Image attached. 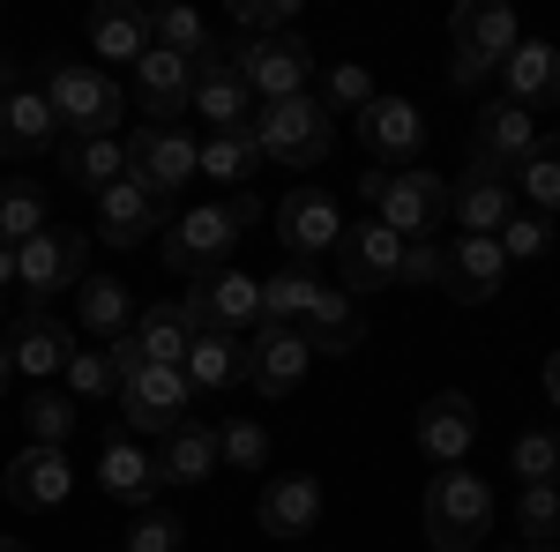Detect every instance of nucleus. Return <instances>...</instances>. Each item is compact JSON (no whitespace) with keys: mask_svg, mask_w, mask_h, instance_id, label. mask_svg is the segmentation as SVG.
Segmentation results:
<instances>
[{"mask_svg":"<svg viewBox=\"0 0 560 552\" xmlns=\"http://www.w3.org/2000/svg\"><path fill=\"white\" fill-rule=\"evenodd\" d=\"M38 90H45V105H52V120L68 128V142H113V134H120L128 97H120V83H113L105 68H90V60H52Z\"/></svg>","mask_w":560,"mask_h":552,"instance_id":"f257e3e1","label":"nucleus"},{"mask_svg":"<svg viewBox=\"0 0 560 552\" xmlns=\"http://www.w3.org/2000/svg\"><path fill=\"white\" fill-rule=\"evenodd\" d=\"M419 522H427V538L441 552H471L486 530H493V493H486V478L478 470H433L427 478V501H419Z\"/></svg>","mask_w":560,"mask_h":552,"instance_id":"f03ea898","label":"nucleus"},{"mask_svg":"<svg viewBox=\"0 0 560 552\" xmlns=\"http://www.w3.org/2000/svg\"><path fill=\"white\" fill-rule=\"evenodd\" d=\"M448 38H456V68H448V83L478 90L486 75H501V60L523 45V31H516V8H509V0H464V8L448 15Z\"/></svg>","mask_w":560,"mask_h":552,"instance_id":"7ed1b4c3","label":"nucleus"},{"mask_svg":"<svg viewBox=\"0 0 560 552\" xmlns=\"http://www.w3.org/2000/svg\"><path fill=\"white\" fill-rule=\"evenodd\" d=\"M255 142H261V157L269 165H322L329 150H337V113L306 90V97H284V105H261L255 113Z\"/></svg>","mask_w":560,"mask_h":552,"instance_id":"20e7f679","label":"nucleus"},{"mask_svg":"<svg viewBox=\"0 0 560 552\" xmlns=\"http://www.w3.org/2000/svg\"><path fill=\"white\" fill-rule=\"evenodd\" d=\"M366 202L396 239H433V224L448 216V179L441 172H366L359 179Z\"/></svg>","mask_w":560,"mask_h":552,"instance_id":"39448f33","label":"nucleus"},{"mask_svg":"<svg viewBox=\"0 0 560 552\" xmlns=\"http://www.w3.org/2000/svg\"><path fill=\"white\" fill-rule=\"evenodd\" d=\"M83 261H90V239H83V232L45 224L31 247H15V284H23V306H31V314H52V298L83 284Z\"/></svg>","mask_w":560,"mask_h":552,"instance_id":"423d86ee","label":"nucleus"},{"mask_svg":"<svg viewBox=\"0 0 560 552\" xmlns=\"http://www.w3.org/2000/svg\"><path fill=\"white\" fill-rule=\"evenodd\" d=\"M306 75H314V52L306 38H240V83L255 105H284V97H306Z\"/></svg>","mask_w":560,"mask_h":552,"instance_id":"0eeeda50","label":"nucleus"},{"mask_svg":"<svg viewBox=\"0 0 560 552\" xmlns=\"http://www.w3.org/2000/svg\"><path fill=\"white\" fill-rule=\"evenodd\" d=\"M120 142H128V179L150 187V195L173 210V195L195 179V134L187 128H150V120H142V128L120 134Z\"/></svg>","mask_w":560,"mask_h":552,"instance_id":"6e6552de","label":"nucleus"},{"mask_svg":"<svg viewBox=\"0 0 560 552\" xmlns=\"http://www.w3.org/2000/svg\"><path fill=\"white\" fill-rule=\"evenodd\" d=\"M232 247H240V224L224 216V202H202V210H179V224L165 232V269L210 277V269H232Z\"/></svg>","mask_w":560,"mask_h":552,"instance_id":"1a4fd4ad","label":"nucleus"},{"mask_svg":"<svg viewBox=\"0 0 560 552\" xmlns=\"http://www.w3.org/2000/svg\"><path fill=\"white\" fill-rule=\"evenodd\" d=\"M179 314H187L195 329H224V337L261 329V284L247 277V269H210V277H195V284H187Z\"/></svg>","mask_w":560,"mask_h":552,"instance_id":"9d476101","label":"nucleus"},{"mask_svg":"<svg viewBox=\"0 0 560 552\" xmlns=\"http://www.w3.org/2000/svg\"><path fill=\"white\" fill-rule=\"evenodd\" d=\"M337 277H345V292H388V284L404 277V239L388 232L382 216L345 224V239H337Z\"/></svg>","mask_w":560,"mask_h":552,"instance_id":"9b49d317","label":"nucleus"},{"mask_svg":"<svg viewBox=\"0 0 560 552\" xmlns=\"http://www.w3.org/2000/svg\"><path fill=\"white\" fill-rule=\"evenodd\" d=\"M411 441H419V456H427L433 470H456L464 456H471V441H478L471 396H456V388L427 396V403H419V419H411Z\"/></svg>","mask_w":560,"mask_h":552,"instance_id":"f8f14e48","label":"nucleus"},{"mask_svg":"<svg viewBox=\"0 0 560 552\" xmlns=\"http://www.w3.org/2000/svg\"><path fill=\"white\" fill-rule=\"evenodd\" d=\"M337 239H345V210H337V195L329 187H292L284 202H277V247H292V255H337Z\"/></svg>","mask_w":560,"mask_h":552,"instance_id":"ddd939ff","label":"nucleus"},{"mask_svg":"<svg viewBox=\"0 0 560 552\" xmlns=\"http://www.w3.org/2000/svg\"><path fill=\"white\" fill-rule=\"evenodd\" d=\"M530 150H538V120H530L523 105H509V97L478 105V120H471V165L478 172H501V179H509Z\"/></svg>","mask_w":560,"mask_h":552,"instance_id":"4468645a","label":"nucleus"},{"mask_svg":"<svg viewBox=\"0 0 560 552\" xmlns=\"http://www.w3.org/2000/svg\"><path fill=\"white\" fill-rule=\"evenodd\" d=\"M0 493L23 515H45L75 493V470H68V448H15L8 470H0Z\"/></svg>","mask_w":560,"mask_h":552,"instance_id":"2eb2a0df","label":"nucleus"},{"mask_svg":"<svg viewBox=\"0 0 560 552\" xmlns=\"http://www.w3.org/2000/svg\"><path fill=\"white\" fill-rule=\"evenodd\" d=\"M135 105L150 113V128H179V113L195 105V60L150 45V52L135 60Z\"/></svg>","mask_w":560,"mask_h":552,"instance_id":"dca6fc26","label":"nucleus"},{"mask_svg":"<svg viewBox=\"0 0 560 552\" xmlns=\"http://www.w3.org/2000/svg\"><path fill=\"white\" fill-rule=\"evenodd\" d=\"M187 403H195V388L179 366H142L128 388H120V411H128L135 433H173L187 419Z\"/></svg>","mask_w":560,"mask_h":552,"instance_id":"f3484780","label":"nucleus"},{"mask_svg":"<svg viewBox=\"0 0 560 552\" xmlns=\"http://www.w3.org/2000/svg\"><path fill=\"white\" fill-rule=\"evenodd\" d=\"M306 366H314V351H306L300 329H269V321L255 329V343H247V388L255 396H269V403L292 396L306 381Z\"/></svg>","mask_w":560,"mask_h":552,"instance_id":"a211bd4d","label":"nucleus"},{"mask_svg":"<svg viewBox=\"0 0 560 552\" xmlns=\"http://www.w3.org/2000/svg\"><path fill=\"white\" fill-rule=\"evenodd\" d=\"M501 277H509V255H501V239H448V255H441V292L456 298V306H486V298L501 292Z\"/></svg>","mask_w":560,"mask_h":552,"instance_id":"6ab92c4d","label":"nucleus"},{"mask_svg":"<svg viewBox=\"0 0 560 552\" xmlns=\"http://www.w3.org/2000/svg\"><path fill=\"white\" fill-rule=\"evenodd\" d=\"M419 142H427V120H419V105H404V97H374V105L359 113V150L382 157V172H396L404 157H419Z\"/></svg>","mask_w":560,"mask_h":552,"instance_id":"aec40b11","label":"nucleus"},{"mask_svg":"<svg viewBox=\"0 0 560 552\" xmlns=\"http://www.w3.org/2000/svg\"><path fill=\"white\" fill-rule=\"evenodd\" d=\"M516 210H523V202H516V187H509L501 172H478L471 165L456 187H448V216H456L471 239H501V224H509Z\"/></svg>","mask_w":560,"mask_h":552,"instance_id":"412c9836","label":"nucleus"},{"mask_svg":"<svg viewBox=\"0 0 560 552\" xmlns=\"http://www.w3.org/2000/svg\"><path fill=\"white\" fill-rule=\"evenodd\" d=\"M8 359H15V374H31V381H52V374H68V359H75V329H60L52 314H15V329H8Z\"/></svg>","mask_w":560,"mask_h":552,"instance_id":"4be33fe9","label":"nucleus"},{"mask_svg":"<svg viewBox=\"0 0 560 552\" xmlns=\"http://www.w3.org/2000/svg\"><path fill=\"white\" fill-rule=\"evenodd\" d=\"M52 142H60V120H52L45 90L31 83L0 90V157H45Z\"/></svg>","mask_w":560,"mask_h":552,"instance_id":"5701e85b","label":"nucleus"},{"mask_svg":"<svg viewBox=\"0 0 560 552\" xmlns=\"http://www.w3.org/2000/svg\"><path fill=\"white\" fill-rule=\"evenodd\" d=\"M255 515H261V530H269V538H306V530L322 522V478H306V470L269 478V485H261V501H255Z\"/></svg>","mask_w":560,"mask_h":552,"instance_id":"b1692460","label":"nucleus"},{"mask_svg":"<svg viewBox=\"0 0 560 552\" xmlns=\"http://www.w3.org/2000/svg\"><path fill=\"white\" fill-rule=\"evenodd\" d=\"M158 224H165V202H158L150 187H135V179H113V187L97 195V239H113V247L150 239Z\"/></svg>","mask_w":560,"mask_h":552,"instance_id":"393cba45","label":"nucleus"},{"mask_svg":"<svg viewBox=\"0 0 560 552\" xmlns=\"http://www.w3.org/2000/svg\"><path fill=\"white\" fill-rule=\"evenodd\" d=\"M501 83H509V105H560V45L523 38L509 60H501Z\"/></svg>","mask_w":560,"mask_h":552,"instance_id":"a878e982","label":"nucleus"},{"mask_svg":"<svg viewBox=\"0 0 560 552\" xmlns=\"http://www.w3.org/2000/svg\"><path fill=\"white\" fill-rule=\"evenodd\" d=\"M202 478H217V425L179 419L158 448V485H202Z\"/></svg>","mask_w":560,"mask_h":552,"instance_id":"bb28decb","label":"nucleus"},{"mask_svg":"<svg viewBox=\"0 0 560 552\" xmlns=\"http://www.w3.org/2000/svg\"><path fill=\"white\" fill-rule=\"evenodd\" d=\"M179 374H187L195 396H217V388L247 381V351H240V337H224V329H195L187 359H179Z\"/></svg>","mask_w":560,"mask_h":552,"instance_id":"cd10ccee","label":"nucleus"},{"mask_svg":"<svg viewBox=\"0 0 560 552\" xmlns=\"http://www.w3.org/2000/svg\"><path fill=\"white\" fill-rule=\"evenodd\" d=\"M97 485H105L120 508H150V501H158V456H142L135 441H105V456H97Z\"/></svg>","mask_w":560,"mask_h":552,"instance_id":"c85d7f7f","label":"nucleus"},{"mask_svg":"<svg viewBox=\"0 0 560 552\" xmlns=\"http://www.w3.org/2000/svg\"><path fill=\"white\" fill-rule=\"evenodd\" d=\"M187 113H202V128L210 134H232V128H255V97L240 83V68H210V75H195V105Z\"/></svg>","mask_w":560,"mask_h":552,"instance_id":"c756f323","label":"nucleus"},{"mask_svg":"<svg viewBox=\"0 0 560 552\" xmlns=\"http://www.w3.org/2000/svg\"><path fill=\"white\" fill-rule=\"evenodd\" d=\"M300 337H306L314 359H345V351L366 343V321H359V306H351L345 292H322V298H314V314L300 321Z\"/></svg>","mask_w":560,"mask_h":552,"instance_id":"7c9ffc66","label":"nucleus"},{"mask_svg":"<svg viewBox=\"0 0 560 552\" xmlns=\"http://www.w3.org/2000/svg\"><path fill=\"white\" fill-rule=\"evenodd\" d=\"M90 45H97V60H142L150 52V15L128 8V0H105V8H90Z\"/></svg>","mask_w":560,"mask_h":552,"instance_id":"2f4dec72","label":"nucleus"},{"mask_svg":"<svg viewBox=\"0 0 560 552\" xmlns=\"http://www.w3.org/2000/svg\"><path fill=\"white\" fill-rule=\"evenodd\" d=\"M135 343H142V359H150V366H179V359H187V343H195V321L179 314V298H158V306H142V314H135Z\"/></svg>","mask_w":560,"mask_h":552,"instance_id":"473e14b6","label":"nucleus"},{"mask_svg":"<svg viewBox=\"0 0 560 552\" xmlns=\"http://www.w3.org/2000/svg\"><path fill=\"white\" fill-rule=\"evenodd\" d=\"M75 321H83L90 337L120 343V329L135 321V292L120 284V277H83V284H75Z\"/></svg>","mask_w":560,"mask_h":552,"instance_id":"72a5a7b5","label":"nucleus"},{"mask_svg":"<svg viewBox=\"0 0 560 552\" xmlns=\"http://www.w3.org/2000/svg\"><path fill=\"white\" fill-rule=\"evenodd\" d=\"M60 172H68V187L105 195L113 179H128V142L120 134L113 142H60Z\"/></svg>","mask_w":560,"mask_h":552,"instance_id":"f704fd0d","label":"nucleus"},{"mask_svg":"<svg viewBox=\"0 0 560 552\" xmlns=\"http://www.w3.org/2000/svg\"><path fill=\"white\" fill-rule=\"evenodd\" d=\"M255 165H261L255 128H232V134H210V142H195V172H202V179H224L232 195H240V179H255Z\"/></svg>","mask_w":560,"mask_h":552,"instance_id":"c9c22d12","label":"nucleus"},{"mask_svg":"<svg viewBox=\"0 0 560 552\" xmlns=\"http://www.w3.org/2000/svg\"><path fill=\"white\" fill-rule=\"evenodd\" d=\"M45 224H52V202L38 179H0V247H31Z\"/></svg>","mask_w":560,"mask_h":552,"instance_id":"e433bc0d","label":"nucleus"},{"mask_svg":"<svg viewBox=\"0 0 560 552\" xmlns=\"http://www.w3.org/2000/svg\"><path fill=\"white\" fill-rule=\"evenodd\" d=\"M509 187H516V195H523L538 216L560 210V134H538V150H530V157L509 172Z\"/></svg>","mask_w":560,"mask_h":552,"instance_id":"4c0bfd02","label":"nucleus"},{"mask_svg":"<svg viewBox=\"0 0 560 552\" xmlns=\"http://www.w3.org/2000/svg\"><path fill=\"white\" fill-rule=\"evenodd\" d=\"M322 292H329V284H314L306 269H284V277H269V284H261V321H269V329H300Z\"/></svg>","mask_w":560,"mask_h":552,"instance_id":"58836bf2","label":"nucleus"},{"mask_svg":"<svg viewBox=\"0 0 560 552\" xmlns=\"http://www.w3.org/2000/svg\"><path fill=\"white\" fill-rule=\"evenodd\" d=\"M150 15V45L158 52H179V60H195L202 45H210V23L187 8V0H165V8H142Z\"/></svg>","mask_w":560,"mask_h":552,"instance_id":"ea45409f","label":"nucleus"},{"mask_svg":"<svg viewBox=\"0 0 560 552\" xmlns=\"http://www.w3.org/2000/svg\"><path fill=\"white\" fill-rule=\"evenodd\" d=\"M23 425H31V448H68V433H75V396H68V388H31V396H23Z\"/></svg>","mask_w":560,"mask_h":552,"instance_id":"a19ab883","label":"nucleus"},{"mask_svg":"<svg viewBox=\"0 0 560 552\" xmlns=\"http://www.w3.org/2000/svg\"><path fill=\"white\" fill-rule=\"evenodd\" d=\"M509 463H516L523 485H560V433H553V425H530V433H516Z\"/></svg>","mask_w":560,"mask_h":552,"instance_id":"79ce46f5","label":"nucleus"},{"mask_svg":"<svg viewBox=\"0 0 560 552\" xmlns=\"http://www.w3.org/2000/svg\"><path fill=\"white\" fill-rule=\"evenodd\" d=\"M60 381L75 403H105V396H120V366H113V351H75Z\"/></svg>","mask_w":560,"mask_h":552,"instance_id":"37998d69","label":"nucleus"},{"mask_svg":"<svg viewBox=\"0 0 560 552\" xmlns=\"http://www.w3.org/2000/svg\"><path fill=\"white\" fill-rule=\"evenodd\" d=\"M217 463H232V470H261V463H269V425H261V419H232V425H217Z\"/></svg>","mask_w":560,"mask_h":552,"instance_id":"c03bdc74","label":"nucleus"},{"mask_svg":"<svg viewBox=\"0 0 560 552\" xmlns=\"http://www.w3.org/2000/svg\"><path fill=\"white\" fill-rule=\"evenodd\" d=\"M224 15H232V38H240V31H247V38H284V23L300 15V0H232Z\"/></svg>","mask_w":560,"mask_h":552,"instance_id":"a18cd8bd","label":"nucleus"},{"mask_svg":"<svg viewBox=\"0 0 560 552\" xmlns=\"http://www.w3.org/2000/svg\"><path fill=\"white\" fill-rule=\"evenodd\" d=\"M382 90H374V75H366V60H337L329 68V90H322V105L329 113H366Z\"/></svg>","mask_w":560,"mask_h":552,"instance_id":"49530a36","label":"nucleus"},{"mask_svg":"<svg viewBox=\"0 0 560 552\" xmlns=\"http://www.w3.org/2000/svg\"><path fill=\"white\" fill-rule=\"evenodd\" d=\"M546 247H553V216L516 210L509 224H501V255H509V261H538Z\"/></svg>","mask_w":560,"mask_h":552,"instance_id":"de8ad7c7","label":"nucleus"},{"mask_svg":"<svg viewBox=\"0 0 560 552\" xmlns=\"http://www.w3.org/2000/svg\"><path fill=\"white\" fill-rule=\"evenodd\" d=\"M179 538H187V522H179V515H165V508H142L120 552H179Z\"/></svg>","mask_w":560,"mask_h":552,"instance_id":"09e8293b","label":"nucleus"},{"mask_svg":"<svg viewBox=\"0 0 560 552\" xmlns=\"http://www.w3.org/2000/svg\"><path fill=\"white\" fill-rule=\"evenodd\" d=\"M516 522L530 538H560V485H523L516 493Z\"/></svg>","mask_w":560,"mask_h":552,"instance_id":"8fccbe9b","label":"nucleus"},{"mask_svg":"<svg viewBox=\"0 0 560 552\" xmlns=\"http://www.w3.org/2000/svg\"><path fill=\"white\" fill-rule=\"evenodd\" d=\"M441 239H404V277L396 284H441Z\"/></svg>","mask_w":560,"mask_h":552,"instance_id":"3c124183","label":"nucleus"},{"mask_svg":"<svg viewBox=\"0 0 560 552\" xmlns=\"http://www.w3.org/2000/svg\"><path fill=\"white\" fill-rule=\"evenodd\" d=\"M224 216H232V224L247 232V224H255V216H261V202H255V195H247V187H240V195H224Z\"/></svg>","mask_w":560,"mask_h":552,"instance_id":"603ef678","label":"nucleus"},{"mask_svg":"<svg viewBox=\"0 0 560 552\" xmlns=\"http://www.w3.org/2000/svg\"><path fill=\"white\" fill-rule=\"evenodd\" d=\"M546 403H553V411H560V351H553V359H546Z\"/></svg>","mask_w":560,"mask_h":552,"instance_id":"864d4df0","label":"nucleus"},{"mask_svg":"<svg viewBox=\"0 0 560 552\" xmlns=\"http://www.w3.org/2000/svg\"><path fill=\"white\" fill-rule=\"evenodd\" d=\"M8 381H15V359H8V343H0V396H8Z\"/></svg>","mask_w":560,"mask_h":552,"instance_id":"5fc2aeb1","label":"nucleus"},{"mask_svg":"<svg viewBox=\"0 0 560 552\" xmlns=\"http://www.w3.org/2000/svg\"><path fill=\"white\" fill-rule=\"evenodd\" d=\"M0 284H15V247H0Z\"/></svg>","mask_w":560,"mask_h":552,"instance_id":"6e6d98bb","label":"nucleus"},{"mask_svg":"<svg viewBox=\"0 0 560 552\" xmlns=\"http://www.w3.org/2000/svg\"><path fill=\"white\" fill-rule=\"evenodd\" d=\"M509 552H560L553 538H530V545H509Z\"/></svg>","mask_w":560,"mask_h":552,"instance_id":"4d7b16f0","label":"nucleus"},{"mask_svg":"<svg viewBox=\"0 0 560 552\" xmlns=\"http://www.w3.org/2000/svg\"><path fill=\"white\" fill-rule=\"evenodd\" d=\"M0 552H31V545H23V538H0Z\"/></svg>","mask_w":560,"mask_h":552,"instance_id":"13d9d810","label":"nucleus"},{"mask_svg":"<svg viewBox=\"0 0 560 552\" xmlns=\"http://www.w3.org/2000/svg\"><path fill=\"white\" fill-rule=\"evenodd\" d=\"M292 552H300V545H292Z\"/></svg>","mask_w":560,"mask_h":552,"instance_id":"bf43d9fd","label":"nucleus"}]
</instances>
